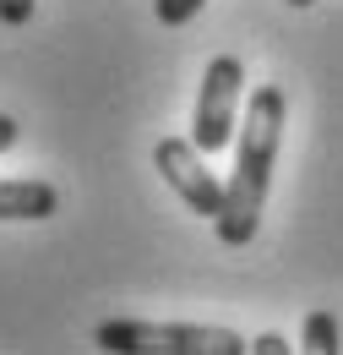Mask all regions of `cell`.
I'll use <instances>...</instances> for the list:
<instances>
[{
    "label": "cell",
    "mask_w": 343,
    "mask_h": 355,
    "mask_svg": "<svg viewBox=\"0 0 343 355\" xmlns=\"http://www.w3.org/2000/svg\"><path fill=\"white\" fill-rule=\"evenodd\" d=\"M284 115H289L284 88L261 83L251 93V104H245V121H240V153H234V175L223 186V214L213 219L223 246L257 241L267 186H272V164H278V142H284Z\"/></svg>",
    "instance_id": "cell-1"
},
{
    "label": "cell",
    "mask_w": 343,
    "mask_h": 355,
    "mask_svg": "<svg viewBox=\"0 0 343 355\" xmlns=\"http://www.w3.org/2000/svg\"><path fill=\"white\" fill-rule=\"evenodd\" d=\"M98 350L115 355H245L251 345L234 328H202V322H98Z\"/></svg>",
    "instance_id": "cell-2"
},
{
    "label": "cell",
    "mask_w": 343,
    "mask_h": 355,
    "mask_svg": "<svg viewBox=\"0 0 343 355\" xmlns=\"http://www.w3.org/2000/svg\"><path fill=\"white\" fill-rule=\"evenodd\" d=\"M245 93V66L234 55H218L202 71V93H196V115H191V142L202 153H223L234 137V110Z\"/></svg>",
    "instance_id": "cell-3"
},
{
    "label": "cell",
    "mask_w": 343,
    "mask_h": 355,
    "mask_svg": "<svg viewBox=\"0 0 343 355\" xmlns=\"http://www.w3.org/2000/svg\"><path fill=\"white\" fill-rule=\"evenodd\" d=\"M153 164H158V175L169 180V191L191 214H202V219H218V214H223V180L207 170V153H202L191 137H164V142L153 148Z\"/></svg>",
    "instance_id": "cell-4"
},
{
    "label": "cell",
    "mask_w": 343,
    "mask_h": 355,
    "mask_svg": "<svg viewBox=\"0 0 343 355\" xmlns=\"http://www.w3.org/2000/svg\"><path fill=\"white\" fill-rule=\"evenodd\" d=\"M60 191L49 180H0V219H49Z\"/></svg>",
    "instance_id": "cell-5"
},
{
    "label": "cell",
    "mask_w": 343,
    "mask_h": 355,
    "mask_svg": "<svg viewBox=\"0 0 343 355\" xmlns=\"http://www.w3.org/2000/svg\"><path fill=\"white\" fill-rule=\"evenodd\" d=\"M305 345H310V350H322V355H338L343 350L338 317H333V311H310V317H305Z\"/></svg>",
    "instance_id": "cell-6"
},
{
    "label": "cell",
    "mask_w": 343,
    "mask_h": 355,
    "mask_svg": "<svg viewBox=\"0 0 343 355\" xmlns=\"http://www.w3.org/2000/svg\"><path fill=\"white\" fill-rule=\"evenodd\" d=\"M202 6H207V0H158L153 11H158V22H164V28H185Z\"/></svg>",
    "instance_id": "cell-7"
},
{
    "label": "cell",
    "mask_w": 343,
    "mask_h": 355,
    "mask_svg": "<svg viewBox=\"0 0 343 355\" xmlns=\"http://www.w3.org/2000/svg\"><path fill=\"white\" fill-rule=\"evenodd\" d=\"M28 17H33V0H0V22L6 28H22Z\"/></svg>",
    "instance_id": "cell-8"
},
{
    "label": "cell",
    "mask_w": 343,
    "mask_h": 355,
    "mask_svg": "<svg viewBox=\"0 0 343 355\" xmlns=\"http://www.w3.org/2000/svg\"><path fill=\"white\" fill-rule=\"evenodd\" d=\"M251 350H257V355H284V350H289V339H284V334H261Z\"/></svg>",
    "instance_id": "cell-9"
},
{
    "label": "cell",
    "mask_w": 343,
    "mask_h": 355,
    "mask_svg": "<svg viewBox=\"0 0 343 355\" xmlns=\"http://www.w3.org/2000/svg\"><path fill=\"white\" fill-rule=\"evenodd\" d=\"M11 142H17V121H11V115H0V153H6Z\"/></svg>",
    "instance_id": "cell-10"
},
{
    "label": "cell",
    "mask_w": 343,
    "mask_h": 355,
    "mask_svg": "<svg viewBox=\"0 0 343 355\" xmlns=\"http://www.w3.org/2000/svg\"><path fill=\"white\" fill-rule=\"evenodd\" d=\"M289 6H316V0H289Z\"/></svg>",
    "instance_id": "cell-11"
}]
</instances>
